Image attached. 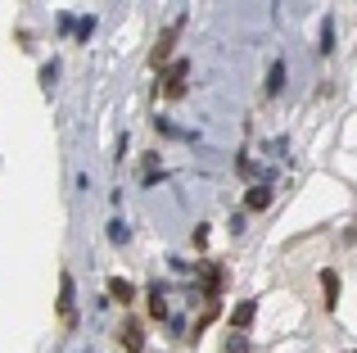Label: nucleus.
Instances as JSON below:
<instances>
[{"instance_id":"obj_1","label":"nucleus","mask_w":357,"mask_h":353,"mask_svg":"<svg viewBox=\"0 0 357 353\" xmlns=\"http://www.w3.org/2000/svg\"><path fill=\"white\" fill-rule=\"evenodd\" d=\"M176 36H181V18H176V23H167V27H163V36L154 41V54H149V63H154V68H167V63H172Z\"/></svg>"},{"instance_id":"obj_2","label":"nucleus","mask_w":357,"mask_h":353,"mask_svg":"<svg viewBox=\"0 0 357 353\" xmlns=\"http://www.w3.org/2000/svg\"><path fill=\"white\" fill-rule=\"evenodd\" d=\"M185 73H190V63L176 59V68H167V73H163V82H158V96L181 100V96H185Z\"/></svg>"},{"instance_id":"obj_3","label":"nucleus","mask_w":357,"mask_h":353,"mask_svg":"<svg viewBox=\"0 0 357 353\" xmlns=\"http://www.w3.org/2000/svg\"><path fill=\"white\" fill-rule=\"evenodd\" d=\"M118 340H122V349H127V353H140V349H145V326H140V317H136V313H131V317L122 322Z\"/></svg>"},{"instance_id":"obj_4","label":"nucleus","mask_w":357,"mask_h":353,"mask_svg":"<svg viewBox=\"0 0 357 353\" xmlns=\"http://www.w3.org/2000/svg\"><path fill=\"white\" fill-rule=\"evenodd\" d=\"M73 299H77V285H73V276L63 272V276H59V317L68 322V326L77 322V317H73Z\"/></svg>"},{"instance_id":"obj_5","label":"nucleus","mask_w":357,"mask_h":353,"mask_svg":"<svg viewBox=\"0 0 357 353\" xmlns=\"http://www.w3.org/2000/svg\"><path fill=\"white\" fill-rule=\"evenodd\" d=\"M149 313H154L158 322H172V308H167V290H163V285H149Z\"/></svg>"},{"instance_id":"obj_6","label":"nucleus","mask_w":357,"mask_h":353,"mask_svg":"<svg viewBox=\"0 0 357 353\" xmlns=\"http://www.w3.org/2000/svg\"><path fill=\"white\" fill-rule=\"evenodd\" d=\"M321 294H326V313L340 308V276L335 272H321Z\"/></svg>"},{"instance_id":"obj_7","label":"nucleus","mask_w":357,"mask_h":353,"mask_svg":"<svg viewBox=\"0 0 357 353\" xmlns=\"http://www.w3.org/2000/svg\"><path fill=\"white\" fill-rule=\"evenodd\" d=\"M253 313H258V303H253V299H244V303H240V308H236V313H231V326H236V331H240V336H244V326H253Z\"/></svg>"},{"instance_id":"obj_8","label":"nucleus","mask_w":357,"mask_h":353,"mask_svg":"<svg viewBox=\"0 0 357 353\" xmlns=\"http://www.w3.org/2000/svg\"><path fill=\"white\" fill-rule=\"evenodd\" d=\"M244 209H253V213L271 209V190H267V186H253V190L244 195Z\"/></svg>"},{"instance_id":"obj_9","label":"nucleus","mask_w":357,"mask_h":353,"mask_svg":"<svg viewBox=\"0 0 357 353\" xmlns=\"http://www.w3.org/2000/svg\"><path fill=\"white\" fill-rule=\"evenodd\" d=\"M109 294H114L118 303H136V285L122 281V276H114V281H109Z\"/></svg>"},{"instance_id":"obj_10","label":"nucleus","mask_w":357,"mask_h":353,"mask_svg":"<svg viewBox=\"0 0 357 353\" xmlns=\"http://www.w3.org/2000/svg\"><path fill=\"white\" fill-rule=\"evenodd\" d=\"M280 87H285V63H271V68H267V96H280Z\"/></svg>"},{"instance_id":"obj_11","label":"nucleus","mask_w":357,"mask_h":353,"mask_svg":"<svg viewBox=\"0 0 357 353\" xmlns=\"http://www.w3.org/2000/svg\"><path fill=\"white\" fill-rule=\"evenodd\" d=\"M218 313H222V308H218V299H213L208 308H204V317H199V326H195V336H199L204 326H213V322H218Z\"/></svg>"},{"instance_id":"obj_12","label":"nucleus","mask_w":357,"mask_h":353,"mask_svg":"<svg viewBox=\"0 0 357 353\" xmlns=\"http://www.w3.org/2000/svg\"><path fill=\"white\" fill-rule=\"evenodd\" d=\"M227 353H249V340L236 331V336H231V345H227Z\"/></svg>"},{"instance_id":"obj_13","label":"nucleus","mask_w":357,"mask_h":353,"mask_svg":"<svg viewBox=\"0 0 357 353\" xmlns=\"http://www.w3.org/2000/svg\"><path fill=\"white\" fill-rule=\"evenodd\" d=\"M109 240H114V245H127V227L114 222V227H109Z\"/></svg>"},{"instance_id":"obj_14","label":"nucleus","mask_w":357,"mask_h":353,"mask_svg":"<svg viewBox=\"0 0 357 353\" xmlns=\"http://www.w3.org/2000/svg\"><path fill=\"white\" fill-rule=\"evenodd\" d=\"M353 353H357V349H353Z\"/></svg>"}]
</instances>
